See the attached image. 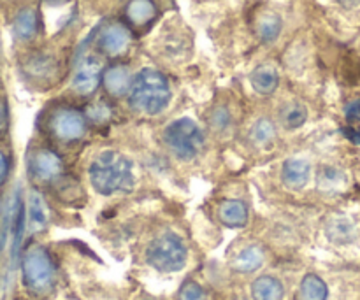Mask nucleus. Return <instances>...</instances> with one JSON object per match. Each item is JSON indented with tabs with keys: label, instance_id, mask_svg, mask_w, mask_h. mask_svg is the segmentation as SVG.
<instances>
[{
	"label": "nucleus",
	"instance_id": "bb28decb",
	"mask_svg": "<svg viewBox=\"0 0 360 300\" xmlns=\"http://www.w3.org/2000/svg\"><path fill=\"white\" fill-rule=\"evenodd\" d=\"M319 181H320V185H323V186H336L338 183L343 181V174H341L340 171H336V169L327 167L326 171L320 172Z\"/></svg>",
	"mask_w": 360,
	"mask_h": 300
},
{
	"label": "nucleus",
	"instance_id": "c756f323",
	"mask_svg": "<svg viewBox=\"0 0 360 300\" xmlns=\"http://www.w3.org/2000/svg\"><path fill=\"white\" fill-rule=\"evenodd\" d=\"M7 172H9V162H7L6 155L0 151V186H2L4 181H6Z\"/></svg>",
	"mask_w": 360,
	"mask_h": 300
},
{
	"label": "nucleus",
	"instance_id": "5701e85b",
	"mask_svg": "<svg viewBox=\"0 0 360 300\" xmlns=\"http://www.w3.org/2000/svg\"><path fill=\"white\" fill-rule=\"evenodd\" d=\"M250 136H252L253 143L255 144L266 146V144H269L271 141L274 139V136H276V126H274V123L271 122L269 118H260L259 122L253 125Z\"/></svg>",
	"mask_w": 360,
	"mask_h": 300
},
{
	"label": "nucleus",
	"instance_id": "f3484780",
	"mask_svg": "<svg viewBox=\"0 0 360 300\" xmlns=\"http://www.w3.org/2000/svg\"><path fill=\"white\" fill-rule=\"evenodd\" d=\"M283 285L273 276H260L252 285L253 300H283Z\"/></svg>",
	"mask_w": 360,
	"mask_h": 300
},
{
	"label": "nucleus",
	"instance_id": "20e7f679",
	"mask_svg": "<svg viewBox=\"0 0 360 300\" xmlns=\"http://www.w3.org/2000/svg\"><path fill=\"white\" fill-rule=\"evenodd\" d=\"M164 141L176 158L190 162L204 146V133L193 119L179 118L165 129Z\"/></svg>",
	"mask_w": 360,
	"mask_h": 300
},
{
	"label": "nucleus",
	"instance_id": "9b49d317",
	"mask_svg": "<svg viewBox=\"0 0 360 300\" xmlns=\"http://www.w3.org/2000/svg\"><path fill=\"white\" fill-rule=\"evenodd\" d=\"M309 174H311V165L304 158H288L281 171L285 186L290 190L304 188L306 183L309 181Z\"/></svg>",
	"mask_w": 360,
	"mask_h": 300
},
{
	"label": "nucleus",
	"instance_id": "0eeeda50",
	"mask_svg": "<svg viewBox=\"0 0 360 300\" xmlns=\"http://www.w3.org/2000/svg\"><path fill=\"white\" fill-rule=\"evenodd\" d=\"M104 70H102V62L94 55H88L81 60L76 72L72 77V88L79 95H91L97 90L98 83L102 81Z\"/></svg>",
	"mask_w": 360,
	"mask_h": 300
},
{
	"label": "nucleus",
	"instance_id": "2f4dec72",
	"mask_svg": "<svg viewBox=\"0 0 360 300\" xmlns=\"http://www.w3.org/2000/svg\"><path fill=\"white\" fill-rule=\"evenodd\" d=\"M347 136L350 137V139L354 141V143L360 144V130H347Z\"/></svg>",
	"mask_w": 360,
	"mask_h": 300
},
{
	"label": "nucleus",
	"instance_id": "412c9836",
	"mask_svg": "<svg viewBox=\"0 0 360 300\" xmlns=\"http://www.w3.org/2000/svg\"><path fill=\"white\" fill-rule=\"evenodd\" d=\"M329 288L316 274H308L301 281V300H327Z\"/></svg>",
	"mask_w": 360,
	"mask_h": 300
},
{
	"label": "nucleus",
	"instance_id": "ddd939ff",
	"mask_svg": "<svg viewBox=\"0 0 360 300\" xmlns=\"http://www.w3.org/2000/svg\"><path fill=\"white\" fill-rule=\"evenodd\" d=\"M218 216L231 228H243L248 223V207L243 200H225L218 207Z\"/></svg>",
	"mask_w": 360,
	"mask_h": 300
},
{
	"label": "nucleus",
	"instance_id": "473e14b6",
	"mask_svg": "<svg viewBox=\"0 0 360 300\" xmlns=\"http://www.w3.org/2000/svg\"><path fill=\"white\" fill-rule=\"evenodd\" d=\"M4 123H6V105L0 102V130L4 129Z\"/></svg>",
	"mask_w": 360,
	"mask_h": 300
},
{
	"label": "nucleus",
	"instance_id": "cd10ccee",
	"mask_svg": "<svg viewBox=\"0 0 360 300\" xmlns=\"http://www.w3.org/2000/svg\"><path fill=\"white\" fill-rule=\"evenodd\" d=\"M213 123L218 129H225L229 123V112L225 111V109H217L213 115Z\"/></svg>",
	"mask_w": 360,
	"mask_h": 300
},
{
	"label": "nucleus",
	"instance_id": "393cba45",
	"mask_svg": "<svg viewBox=\"0 0 360 300\" xmlns=\"http://www.w3.org/2000/svg\"><path fill=\"white\" fill-rule=\"evenodd\" d=\"M178 300H206V292L195 281H186L179 290Z\"/></svg>",
	"mask_w": 360,
	"mask_h": 300
},
{
	"label": "nucleus",
	"instance_id": "dca6fc26",
	"mask_svg": "<svg viewBox=\"0 0 360 300\" xmlns=\"http://www.w3.org/2000/svg\"><path fill=\"white\" fill-rule=\"evenodd\" d=\"M250 81H252V86L257 93L269 95L278 88L280 76L273 65H259L250 76Z\"/></svg>",
	"mask_w": 360,
	"mask_h": 300
},
{
	"label": "nucleus",
	"instance_id": "aec40b11",
	"mask_svg": "<svg viewBox=\"0 0 360 300\" xmlns=\"http://www.w3.org/2000/svg\"><path fill=\"white\" fill-rule=\"evenodd\" d=\"M53 70H55V62L48 55H42V53L32 55L25 62V74H28L34 79H46V77L51 76Z\"/></svg>",
	"mask_w": 360,
	"mask_h": 300
},
{
	"label": "nucleus",
	"instance_id": "72a5a7b5",
	"mask_svg": "<svg viewBox=\"0 0 360 300\" xmlns=\"http://www.w3.org/2000/svg\"><path fill=\"white\" fill-rule=\"evenodd\" d=\"M340 2L347 7H354V6H357L360 0H340Z\"/></svg>",
	"mask_w": 360,
	"mask_h": 300
},
{
	"label": "nucleus",
	"instance_id": "7c9ffc66",
	"mask_svg": "<svg viewBox=\"0 0 360 300\" xmlns=\"http://www.w3.org/2000/svg\"><path fill=\"white\" fill-rule=\"evenodd\" d=\"M42 2H44L48 7H62V6H67L70 0H42Z\"/></svg>",
	"mask_w": 360,
	"mask_h": 300
},
{
	"label": "nucleus",
	"instance_id": "1a4fd4ad",
	"mask_svg": "<svg viewBox=\"0 0 360 300\" xmlns=\"http://www.w3.org/2000/svg\"><path fill=\"white\" fill-rule=\"evenodd\" d=\"M130 44V32L125 25L111 23L101 32L98 35V48L104 55L118 56L129 48Z\"/></svg>",
	"mask_w": 360,
	"mask_h": 300
},
{
	"label": "nucleus",
	"instance_id": "a878e982",
	"mask_svg": "<svg viewBox=\"0 0 360 300\" xmlns=\"http://www.w3.org/2000/svg\"><path fill=\"white\" fill-rule=\"evenodd\" d=\"M88 116H90L94 122L102 123L111 116V109H109L104 102H98V104H94L90 109H88Z\"/></svg>",
	"mask_w": 360,
	"mask_h": 300
},
{
	"label": "nucleus",
	"instance_id": "4be33fe9",
	"mask_svg": "<svg viewBox=\"0 0 360 300\" xmlns=\"http://www.w3.org/2000/svg\"><path fill=\"white\" fill-rule=\"evenodd\" d=\"M281 32V18L276 13H264L257 20V34L264 42H273Z\"/></svg>",
	"mask_w": 360,
	"mask_h": 300
},
{
	"label": "nucleus",
	"instance_id": "6ab92c4d",
	"mask_svg": "<svg viewBox=\"0 0 360 300\" xmlns=\"http://www.w3.org/2000/svg\"><path fill=\"white\" fill-rule=\"evenodd\" d=\"M37 13L32 7H25L13 21V32L20 41H30L37 34Z\"/></svg>",
	"mask_w": 360,
	"mask_h": 300
},
{
	"label": "nucleus",
	"instance_id": "9d476101",
	"mask_svg": "<svg viewBox=\"0 0 360 300\" xmlns=\"http://www.w3.org/2000/svg\"><path fill=\"white\" fill-rule=\"evenodd\" d=\"M132 83L134 77L130 74V69L127 65H122V63H116V65L105 69L104 76H102V84H104L105 91L116 98L123 97L125 93H130Z\"/></svg>",
	"mask_w": 360,
	"mask_h": 300
},
{
	"label": "nucleus",
	"instance_id": "a211bd4d",
	"mask_svg": "<svg viewBox=\"0 0 360 300\" xmlns=\"http://www.w3.org/2000/svg\"><path fill=\"white\" fill-rule=\"evenodd\" d=\"M155 14H157V6L153 4V0H130L127 4L125 16L136 27L148 25L153 20Z\"/></svg>",
	"mask_w": 360,
	"mask_h": 300
},
{
	"label": "nucleus",
	"instance_id": "39448f33",
	"mask_svg": "<svg viewBox=\"0 0 360 300\" xmlns=\"http://www.w3.org/2000/svg\"><path fill=\"white\" fill-rule=\"evenodd\" d=\"M23 283L34 294H48L55 285V263L51 256L41 246L28 249L21 262Z\"/></svg>",
	"mask_w": 360,
	"mask_h": 300
},
{
	"label": "nucleus",
	"instance_id": "4468645a",
	"mask_svg": "<svg viewBox=\"0 0 360 300\" xmlns=\"http://www.w3.org/2000/svg\"><path fill=\"white\" fill-rule=\"evenodd\" d=\"M327 237L336 244H348L357 237V227L354 221L347 216H336L327 221L326 227Z\"/></svg>",
	"mask_w": 360,
	"mask_h": 300
},
{
	"label": "nucleus",
	"instance_id": "c85d7f7f",
	"mask_svg": "<svg viewBox=\"0 0 360 300\" xmlns=\"http://www.w3.org/2000/svg\"><path fill=\"white\" fill-rule=\"evenodd\" d=\"M347 116L348 119H354V122H360V100L352 102L347 107Z\"/></svg>",
	"mask_w": 360,
	"mask_h": 300
},
{
	"label": "nucleus",
	"instance_id": "f8f14e48",
	"mask_svg": "<svg viewBox=\"0 0 360 300\" xmlns=\"http://www.w3.org/2000/svg\"><path fill=\"white\" fill-rule=\"evenodd\" d=\"M264 260H266V253L259 244H248L243 249H239L232 259V269L238 273L248 274L255 273L262 267Z\"/></svg>",
	"mask_w": 360,
	"mask_h": 300
},
{
	"label": "nucleus",
	"instance_id": "6e6552de",
	"mask_svg": "<svg viewBox=\"0 0 360 300\" xmlns=\"http://www.w3.org/2000/svg\"><path fill=\"white\" fill-rule=\"evenodd\" d=\"M28 169H30L32 178L37 181H53L60 176L63 165L56 153L49 150H37L28 158Z\"/></svg>",
	"mask_w": 360,
	"mask_h": 300
},
{
	"label": "nucleus",
	"instance_id": "7ed1b4c3",
	"mask_svg": "<svg viewBox=\"0 0 360 300\" xmlns=\"http://www.w3.org/2000/svg\"><path fill=\"white\" fill-rule=\"evenodd\" d=\"M186 260H188V249L185 242L171 232L158 235L146 248L148 266L158 273H179L186 266Z\"/></svg>",
	"mask_w": 360,
	"mask_h": 300
},
{
	"label": "nucleus",
	"instance_id": "423d86ee",
	"mask_svg": "<svg viewBox=\"0 0 360 300\" xmlns=\"http://www.w3.org/2000/svg\"><path fill=\"white\" fill-rule=\"evenodd\" d=\"M49 129L56 139L70 143L84 136L86 122H84V116L76 109H58L49 119Z\"/></svg>",
	"mask_w": 360,
	"mask_h": 300
},
{
	"label": "nucleus",
	"instance_id": "b1692460",
	"mask_svg": "<svg viewBox=\"0 0 360 300\" xmlns=\"http://www.w3.org/2000/svg\"><path fill=\"white\" fill-rule=\"evenodd\" d=\"M306 118H308V112H306V109L299 104H292L290 107L285 111L283 116L285 125H287L288 129H299L301 125H304Z\"/></svg>",
	"mask_w": 360,
	"mask_h": 300
},
{
	"label": "nucleus",
	"instance_id": "f257e3e1",
	"mask_svg": "<svg viewBox=\"0 0 360 300\" xmlns=\"http://www.w3.org/2000/svg\"><path fill=\"white\" fill-rule=\"evenodd\" d=\"M91 186L101 195H112L134 188L132 162L118 151H104L90 165Z\"/></svg>",
	"mask_w": 360,
	"mask_h": 300
},
{
	"label": "nucleus",
	"instance_id": "f03ea898",
	"mask_svg": "<svg viewBox=\"0 0 360 300\" xmlns=\"http://www.w3.org/2000/svg\"><path fill=\"white\" fill-rule=\"evenodd\" d=\"M134 111L144 115H160L171 102V86L167 77L155 69H143L134 77L129 93Z\"/></svg>",
	"mask_w": 360,
	"mask_h": 300
},
{
	"label": "nucleus",
	"instance_id": "2eb2a0df",
	"mask_svg": "<svg viewBox=\"0 0 360 300\" xmlns=\"http://www.w3.org/2000/svg\"><path fill=\"white\" fill-rule=\"evenodd\" d=\"M49 209L41 193L32 192L28 197V228L30 232H41L48 227Z\"/></svg>",
	"mask_w": 360,
	"mask_h": 300
}]
</instances>
